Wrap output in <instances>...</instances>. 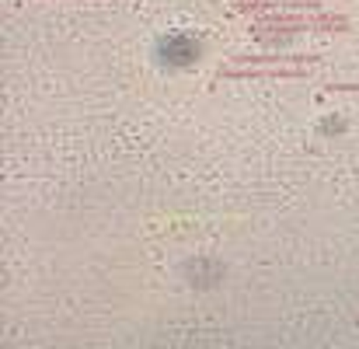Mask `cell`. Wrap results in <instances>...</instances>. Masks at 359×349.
I'll return each instance as SVG.
<instances>
[{"label":"cell","mask_w":359,"mask_h":349,"mask_svg":"<svg viewBox=\"0 0 359 349\" xmlns=\"http://www.w3.org/2000/svg\"><path fill=\"white\" fill-rule=\"evenodd\" d=\"M199 53H203V42L192 32H171L157 42V56L168 67H189L199 60Z\"/></svg>","instance_id":"6da1fadb"}]
</instances>
